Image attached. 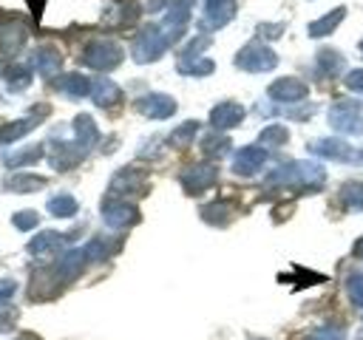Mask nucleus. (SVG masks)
<instances>
[{
	"mask_svg": "<svg viewBox=\"0 0 363 340\" xmlns=\"http://www.w3.org/2000/svg\"><path fill=\"white\" fill-rule=\"evenodd\" d=\"M329 125L340 133H363V102L340 99L329 110Z\"/></svg>",
	"mask_w": 363,
	"mask_h": 340,
	"instance_id": "nucleus-1",
	"label": "nucleus"
},
{
	"mask_svg": "<svg viewBox=\"0 0 363 340\" xmlns=\"http://www.w3.org/2000/svg\"><path fill=\"white\" fill-rule=\"evenodd\" d=\"M164 48H167V40L162 37V31L156 26H145L139 40H136V45H133V57L139 62H147V60H156Z\"/></svg>",
	"mask_w": 363,
	"mask_h": 340,
	"instance_id": "nucleus-2",
	"label": "nucleus"
},
{
	"mask_svg": "<svg viewBox=\"0 0 363 340\" xmlns=\"http://www.w3.org/2000/svg\"><path fill=\"white\" fill-rule=\"evenodd\" d=\"M235 62H238L241 68H247V71H269L278 60H275V54H272L267 45L252 42V45H247V48L235 57Z\"/></svg>",
	"mask_w": 363,
	"mask_h": 340,
	"instance_id": "nucleus-3",
	"label": "nucleus"
},
{
	"mask_svg": "<svg viewBox=\"0 0 363 340\" xmlns=\"http://www.w3.org/2000/svg\"><path fill=\"white\" fill-rule=\"evenodd\" d=\"M119 60H122V48L116 42H108V40L105 42H94L85 51V62L94 65V68H102V71L113 68Z\"/></svg>",
	"mask_w": 363,
	"mask_h": 340,
	"instance_id": "nucleus-4",
	"label": "nucleus"
},
{
	"mask_svg": "<svg viewBox=\"0 0 363 340\" xmlns=\"http://www.w3.org/2000/svg\"><path fill=\"white\" fill-rule=\"evenodd\" d=\"M312 153H318V156H323V159H337V162H360L357 156V150L352 147V144H346L343 139H323V142H315L312 144Z\"/></svg>",
	"mask_w": 363,
	"mask_h": 340,
	"instance_id": "nucleus-5",
	"label": "nucleus"
},
{
	"mask_svg": "<svg viewBox=\"0 0 363 340\" xmlns=\"http://www.w3.org/2000/svg\"><path fill=\"white\" fill-rule=\"evenodd\" d=\"M269 96L272 99H281V102H295V99H303L306 96V85L295 76H284L278 82L269 85Z\"/></svg>",
	"mask_w": 363,
	"mask_h": 340,
	"instance_id": "nucleus-6",
	"label": "nucleus"
},
{
	"mask_svg": "<svg viewBox=\"0 0 363 340\" xmlns=\"http://www.w3.org/2000/svg\"><path fill=\"white\" fill-rule=\"evenodd\" d=\"M235 14V0H204V20L207 26L218 28Z\"/></svg>",
	"mask_w": 363,
	"mask_h": 340,
	"instance_id": "nucleus-7",
	"label": "nucleus"
},
{
	"mask_svg": "<svg viewBox=\"0 0 363 340\" xmlns=\"http://www.w3.org/2000/svg\"><path fill=\"white\" fill-rule=\"evenodd\" d=\"M142 113H147V116H156V119H162V116H170L173 110H176V102L170 99V96H162V94H150V96H145V99H139V105H136Z\"/></svg>",
	"mask_w": 363,
	"mask_h": 340,
	"instance_id": "nucleus-8",
	"label": "nucleus"
},
{
	"mask_svg": "<svg viewBox=\"0 0 363 340\" xmlns=\"http://www.w3.org/2000/svg\"><path fill=\"white\" fill-rule=\"evenodd\" d=\"M213 178H216V167H210V164H196V167H190V170L184 173V187H187V193H199V190H204L207 184H213Z\"/></svg>",
	"mask_w": 363,
	"mask_h": 340,
	"instance_id": "nucleus-9",
	"label": "nucleus"
},
{
	"mask_svg": "<svg viewBox=\"0 0 363 340\" xmlns=\"http://www.w3.org/2000/svg\"><path fill=\"white\" fill-rule=\"evenodd\" d=\"M264 159H267V153L261 150V147H244L238 156H235V173H241V176H250V173H255L261 164H264Z\"/></svg>",
	"mask_w": 363,
	"mask_h": 340,
	"instance_id": "nucleus-10",
	"label": "nucleus"
},
{
	"mask_svg": "<svg viewBox=\"0 0 363 340\" xmlns=\"http://www.w3.org/2000/svg\"><path fill=\"white\" fill-rule=\"evenodd\" d=\"M343 17H346V8H343V6L332 8L329 14H323L320 20H315V23L309 26V37H326V34H332Z\"/></svg>",
	"mask_w": 363,
	"mask_h": 340,
	"instance_id": "nucleus-11",
	"label": "nucleus"
},
{
	"mask_svg": "<svg viewBox=\"0 0 363 340\" xmlns=\"http://www.w3.org/2000/svg\"><path fill=\"white\" fill-rule=\"evenodd\" d=\"M241 116H244L241 105L224 102V105H218V108L210 113V122H213L216 128H233V125H238V122H241Z\"/></svg>",
	"mask_w": 363,
	"mask_h": 340,
	"instance_id": "nucleus-12",
	"label": "nucleus"
},
{
	"mask_svg": "<svg viewBox=\"0 0 363 340\" xmlns=\"http://www.w3.org/2000/svg\"><path fill=\"white\" fill-rule=\"evenodd\" d=\"M102 215H105L108 224H113V227H122V224H128V221L136 218V212H133L128 204H105V207H102Z\"/></svg>",
	"mask_w": 363,
	"mask_h": 340,
	"instance_id": "nucleus-13",
	"label": "nucleus"
},
{
	"mask_svg": "<svg viewBox=\"0 0 363 340\" xmlns=\"http://www.w3.org/2000/svg\"><path fill=\"white\" fill-rule=\"evenodd\" d=\"M340 198H343L346 207H352V210H363V181H349V184H343Z\"/></svg>",
	"mask_w": 363,
	"mask_h": 340,
	"instance_id": "nucleus-14",
	"label": "nucleus"
},
{
	"mask_svg": "<svg viewBox=\"0 0 363 340\" xmlns=\"http://www.w3.org/2000/svg\"><path fill=\"white\" fill-rule=\"evenodd\" d=\"M318 62H320V71L326 68V76H335V74L343 68V57H340L337 51H332V48H323V51L318 54Z\"/></svg>",
	"mask_w": 363,
	"mask_h": 340,
	"instance_id": "nucleus-15",
	"label": "nucleus"
},
{
	"mask_svg": "<svg viewBox=\"0 0 363 340\" xmlns=\"http://www.w3.org/2000/svg\"><path fill=\"white\" fill-rule=\"evenodd\" d=\"M346 292H349V298H352L354 306H363V269H354V272L349 275Z\"/></svg>",
	"mask_w": 363,
	"mask_h": 340,
	"instance_id": "nucleus-16",
	"label": "nucleus"
},
{
	"mask_svg": "<svg viewBox=\"0 0 363 340\" xmlns=\"http://www.w3.org/2000/svg\"><path fill=\"white\" fill-rule=\"evenodd\" d=\"M94 99H96V105H111V102H116V99H119V91H116L111 82H99V85H96V94H94Z\"/></svg>",
	"mask_w": 363,
	"mask_h": 340,
	"instance_id": "nucleus-17",
	"label": "nucleus"
},
{
	"mask_svg": "<svg viewBox=\"0 0 363 340\" xmlns=\"http://www.w3.org/2000/svg\"><path fill=\"white\" fill-rule=\"evenodd\" d=\"M51 212H54V215H74V212H77V204H74V198L60 196V198L51 201Z\"/></svg>",
	"mask_w": 363,
	"mask_h": 340,
	"instance_id": "nucleus-18",
	"label": "nucleus"
},
{
	"mask_svg": "<svg viewBox=\"0 0 363 340\" xmlns=\"http://www.w3.org/2000/svg\"><path fill=\"white\" fill-rule=\"evenodd\" d=\"M62 88H68V94H74V96H82L85 88H88V82H85L79 74H71V76L62 79Z\"/></svg>",
	"mask_w": 363,
	"mask_h": 340,
	"instance_id": "nucleus-19",
	"label": "nucleus"
},
{
	"mask_svg": "<svg viewBox=\"0 0 363 340\" xmlns=\"http://www.w3.org/2000/svg\"><path fill=\"white\" fill-rule=\"evenodd\" d=\"M230 147V142L224 139V136H216V139H207L204 142V153H210V156H218V153H224Z\"/></svg>",
	"mask_w": 363,
	"mask_h": 340,
	"instance_id": "nucleus-20",
	"label": "nucleus"
},
{
	"mask_svg": "<svg viewBox=\"0 0 363 340\" xmlns=\"http://www.w3.org/2000/svg\"><path fill=\"white\" fill-rule=\"evenodd\" d=\"M346 85H349L352 91H360V94H363V68L349 71V74H346Z\"/></svg>",
	"mask_w": 363,
	"mask_h": 340,
	"instance_id": "nucleus-21",
	"label": "nucleus"
},
{
	"mask_svg": "<svg viewBox=\"0 0 363 340\" xmlns=\"http://www.w3.org/2000/svg\"><path fill=\"white\" fill-rule=\"evenodd\" d=\"M264 142H286V130L284 128H267L264 130Z\"/></svg>",
	"mask_w": 363,
	"mask_h": 340,
	"instance_id": "nucleus-22",
	"label": "nucleus"
},
{
	"mask_svg": "<svg viewBox=\"0 0 363 340\" xmlns=\"http://www.w3.org/2000/svg\"><path fill=\"white\" fill-rule=\"evenodd\" d=\"M354 255H357V258H363V238L354 244Z\"/></svg>",
	"mask_w": 363,
	"mask_h": 340,
	"instance_id": "nucleus-23",
	"label": "nucleus"
},
{
	"mask_svg": "<svg viewBox=\"0 0 363 340\" xmlns=\"http://www.w3.org/2000/svg\"><path fill=\"white\" fill-rule=\"evenodd\" d=\"M360 51H363V42H360Z\"/></svg>",
	"mask_w": 363,
	"mask_h": 340,
	"instance_id": "nucleus-24",
	"label": "nucleus"
}]
</instances>
